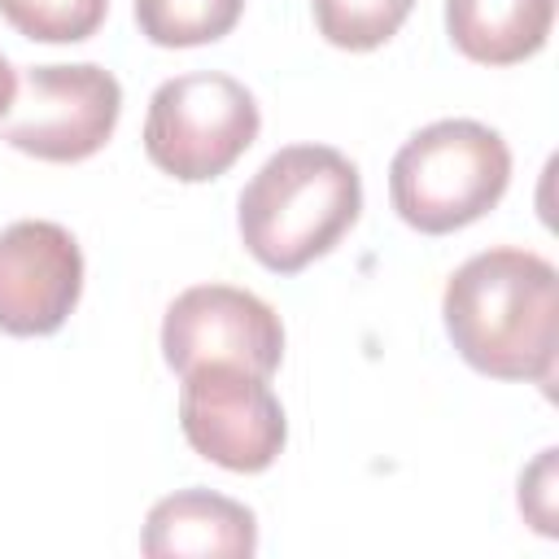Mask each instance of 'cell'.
Returning <instances> with one entry per match:
<instances>
[{"instance_id":"1","label":"cell","mask_w":559,"mask_h":559,"mask_svg":"<svg viewBox=\"0 0 559 559\" xmlns=\"http://www.w3.org/2000/svg\"><path fill=\"white\" fill-rule=\"evenodd\" d=\"M445 332L467 367L493 380H555L559 275L542 253L485 249L445 284Z\"/></svg>"},{"instance_id":"2","label":"cell","mask_w":559,"mask_h":559,"mask_svg":"<svg viewBox=\"0 0 559 559\" xmlns=\"http://www.w3.org/2000/svg\"><path fill=\"white\" fill-rule=\"evenodd\" d=\"M362 210L354 162L328 144H288L240 192V240L280 275L323 258Z\"/></svg>"},{"instance_id":"3","label":"cell","mask_w":559,"mask_h":559,"mask_svg":"<svg viewBox=\"0 0 559 559\" xmlns=\"http://www.w3.org/2000/svg\"><path fill=\"white\" fill-rule=\"evenodd\" d=\"M511 183L507 140L472 118H445L415 131L393 166L389 197L406 227L424 236H445L480 214H489Z\"/></svg>"},{"instance_id":"4","label":"cell","mask_w":559,"mask_h":559,"mask_svg":"<svg viewBox=\"0 0 559 559\" xmlns=\"http://www.w3.org/2000/svg\"><path fill=\"white\" fill-rule=\"evenodd\" d=\"M258 100L245 83L214 70L179 74L166 79L148 100L144 153L157 170L183 183H205L245 157V148L258 140Z\"/></svg>"},{"instance_id":"5","label":"cell","mask_w":559,"mask_h":559,"mask_svg":"<svg viewBox=\"0 0 559 559\" xmlns=\"http://www.w3.org/2000/svg\"><path fill=\"white\" fill-rule=\"evenodd\" d=\"M122 114V87L109 70L83 66H31L22 96L0 118V140L39 162H83L105 148Z\"/></svg>"},{"instance_id":"6","label":"cell","mask_w":559,"mask_h":559,"mask_svg":"<svg viewBox=\"0 0 559 559\" xmlns=\"http://www.w3.org/2000/svg\"><path fill=\"white\" fill-rule=\"evenodd\" d=\"M179 428L201 459L227 472H262L288 441V419L266 376L231 362H205L183 376Z\"/></svg>"},{"instance_id":"7","label":"cell","mask_w":559,"mask_h":559,"mask_svg":"<svg viewBox=\"0 0 559 559\" xmlns=\"http://www.w3.org/2000/svg\"><path fill=\"white\" fill-rule=\"evenodd\" d=\"M162 354L179 376L205 362H231L253 376H271L284 362V323L249 288L197 284L170 301L162 319Z\"/></svg>"},{"instance_id":"8","label":"cell","mask_w":559,"mask_h":559,"mask_svg":"<svg viewBox=\"0 0 559 559\" xmlns=\"http://www.w3.org/2000/svg\"><path fill=\"white\" fill-rule=\"evenodd\" d=\"M83 293V253L61 223L22 218L0 231V332L48 336Z\"/></svg>"},{"instance_id":"9","label":"cell","mask_w":559,"mask_h":559,"mask_svg":"<svg viewBox=\"0 0 559 559\" xmlns=\"http://www.w3.org/2000/svg\"><path fill=\"white\" fill-rule=\"evenodd\" d=\"M140 550L148 559H240L258 550V524L245 502H231L210 489H179L148 511Z\"/></svg>"},{"instance_id":"10","label":"cell","mask_w":559,"mask_h":559,"mask_svg":"<svg viewBox=\"0 0 559 559\" xmlns=\"http://www.w3.org/2000/svg\"><path fill=\"white\" fill-rule=\"evenodd\" d=\"M555 22V0H445V26L463 57L515 66L533 57Z\"/></svg>"},{"instance_id":"11","label":"cell","mask_w":559,"mask_h":559,"mask_svg":"<svg viewBox=\"0 0 559 559\" xmlns=\"http://www.w3.org/2000/svg\"><path fill=\"white\" fill-rule=\"evenodd\" d=\"M245 13V0H135L140 35L157 48H197L223 39Z\"/></svg>"},{"instance_id":"12","label":"cell","mask_w":559,"mask_h":559,"mask_svg":"<svg viewBox=\"0 0 559 559\" xmlns=\"http://www.w3.org/2000/svg\"><path fill=\"white\" fill-rule=\"evenodd\" d=\"M415 0H314V26L328 44L367 52L397 35Z\"/></svg>"},{"instance_id":"13","label":"cell","mask_w":559,"mask_h":559,"mask_svg":"<svg viewBox=\"0 0 559 559\" xmlns=\"http://www.w3.org/2000/svg\"><path fill=\"white\" fill-rule=\"evenodd\" d=\"M109 0H0V17L39 44H79L96 35Z\"/></svg>"},{"instance_id":"14","label":"cell","mask_w":559,"mask_h":559,"mask_svg":"<svg viewBox=\"0 0 559 559\" xmlns=\"http://www.w3.org/2000/svg\"><path fill=\"white\" fill-rule=\"evenodd\" d=\"M13 96H17V74H13V66L0 52V118L13 109Z\"/></svg>"}]
</instances>
